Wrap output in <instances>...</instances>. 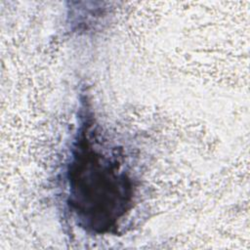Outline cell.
Returning <instances> with one entry per match:
<instances>
[{
    "label": "cell",
    "instance_id": "6da1fadb",
    "mask_svg": "<svg viewBox=\"0 0 250 250\" xmlns=\"http://www.w3.org/2000/svg\"><path fill=\"white\" fill-rule=\"evenodd\" d=\"M85 113L66 167V204L77 225L95 234L115 232L135 203L136 181L114 149L104 147Z\"/></svg>",
    "mask_w": 250,
    "mask_h": 250
}]
</instances>
